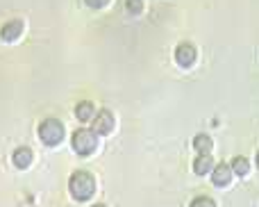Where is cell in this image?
I'll return each instance as SVG.
<instances>
[{
  "label": "cell",
  "mask_w": 259,
  "mask_h": 207,
  "mask_svg": "<svg viewBox=\"0 0 259 207\" xmlns=\"http://www.w3.org/2000/svg\"><path fill=\"white\" fill-rule=\"evenodd\" d=\"M68 189L75 200H89L96 191V178L87 171H75L68 180Z\"/></svg>",
  "instance_id": "cell-1"
},
{
  "label": "cell",
  "mask_w": 259,
  "mask_h": 207,
  "mask_svg": "<svg viewBox=\"0 0 259 207\" xmlns=\"http://www.w3.org/2000/svg\"><path fill=\"white\" fill-rule=\"evenodd\" d=\"M71 144H73V150H75L77 155L87 157V155H91L96 150V146H98V137H96L91 130H75L73 132Z\"/></svg>",
  "instance_id": "cell-2"
},
{
  "label": "cell",
  "mask_w": 259,
  "mask_h": 207,
  "mask_svg": "<svg viewBox=\"0 0 259 207\" xmlns=\"http://www.w3.org/2000/svg\"><path fill=\"white\" fill-rule=\"evenodd\" d=\"M39 137L44 144L57 146L59 141L64 139V123L57 121V118H46V121L39 126Z\"/></svg>",
  "instance_id": "cell-3"
},
{
  "label": "cell",
  "mask_w": 259,
  "mask_h": 207,
  "mask_svg": "<svg viewBox=\"0 0 259 207\" xmlns=\"http://www.w3.org/2000/svg\"><path fill=\"white\" fill-rule=\"evenodd\" d=\"M114 128V114L109 112V109H100L98 114L94 116V135H107V132H112Z\"/></svg>",
  "instance_id": "cell-4"
},
{
  "label": "cell",
  "mask_w": 259,
  "mask_h": 207,
  "mask_svg": "<svg viewBox=\"0 0 259 207\" xmlns=\"http://www.w3.org/2000/svg\"><path fill=\"white\" fill-rule=\"evenodd\" d=\"M175 62L184 68L193 66V62H196V48H193L191 44H180L178 48H175Z\"/></svg>",
  "instance_id": "cell-5"
},
{
  "label": "cell",
  "mask_w": 259,
  "mask_h": 207,
  "mask_svg": "<svg viewBox=\"0 0 259 207\" xmlns=\"http://www.w3.org/2000/svg\"><path fill=\"white\" fill-rule=\"evenodd\" d=\"M232 169H230V164L221 162V164H214V169H211V182H214L216 187H225L230 180H232Z\"/></svg>",
  "instance_id": "cell-6"
},
{
  "label": "cell",
  "mask_w": 259,
  "mask_h": 207,
  "mask_svg": "<svg viewBox=\"0 0 259 207\" xmlns=\"http://www.w3.org/2000/svg\"><path fill=\"white\" fill-rule=\"evenodd\" d=\"M21 32H23V21L16 18V21L5 23L3 30H0V36H3V41H14V39L21 36Z\"/></svg>",
  "instance_id": "cell-7"
},
{
  "label": "cell",
  "mask_w": 259,
  "mask_h": 207,
  "mask_svg": "<svg viewBox=\"0 0 259 207\" xmlns=\"http://www.w3.org/2000/svg\"><path fill=\"white\" fill-rule=\"evenodd\" d=\"M12 162H14V167H18V169H27L32 164V150L30 148H16L12 155Z\"/></svg>",
  "instance_id": "cell-8"
},
{
  "label": "cell",
  "mask_w": 259,
  "mask_h": 207,
  "mask_svg": "<svg viewBox=\"0 0 259 207\" xmlns=\"http://www.w3.org/2000/svg\"><path fill=\"white\" fill-rule=\"evenodd\" d=\"M211 169H214V162H211V155H198V157L193 159V171H196L198 176H205V173H211Z\"/></svg>",
  "instance_id": "cell-9"
},
{
  "label": "cell",
  "mask_w": 259,
  "mask_h": 207,
  "mask_svg": "<svg viewBox=\"0 0 259 207\" xmlns=\"http://www.w3.org/2000/svg\"><path fill=\"white\" fill-rule=\"evenodd\" d=\"M75 116L80 118L82 123L91 121V118L96 116V109H94V103H89V100H82V103H77L75 107Z\"/></svg>",
  "instance_id": "cell-10"
},
{
  "label": "cell",
  "mask_w": 259,
  "mask_h": 207,
  "mask_svg": "<svg viewBox=\"0 0 259 207\" xmlns=\"http://www.w3.org/2000/svg\"><path fill=\"white\" fill-rule=\"evenodd\" d=\"M193 148H196L200 155H209L211 148H214V141H211L207 135H196V139H193Z\"/></svg>",
  "instance_id": "cell-11"
},
{
  "label": "cell",
  "mask_w": 259,
  "mask_h": 207,
  "mask_svg": "<svg viewBox=\"0 0 259 207\" xmlns=\"http://www.w3.org/2000/svg\"><path fill=\"white\" fill-rule=\"evenodd\" d=\"M230 169H232L234 176L243 178L248 171H250V162H248L246 157H234V159H232V164H230Z\"/></svg>",
  "instance_id": "cell-12"
},
{
  "label": "cell",
  "mask_w": 259,
  "mask_h": 207,
  "mask_svg": "<svg viewBox=\"0 0 259 207\" xmlns=\"http://www.w3.org/2000/svg\"><path fill=\"white\" fill-rule=\"evenodd\" d=\"M189 207H216V203L211 198H207V196H198V198L191 200V205Z\"/></svg>",
  "instance_id": "cell-13"
},
{
  "label": "cell",
  "mask_w": 259,
  "mask_h": 207,
  "mask_svg": "<svg viewBox=\"0 0 259 207\" xmlns=\"http://www.w3.org/2000/svg\"><path fill=\"white\" fill-rule=\"evenodd\" d=\"M89 7H94V9H100V7H105V5L109 3V0H84Z\"/></svg>",
  "instance_id": "cell-14"
},
{
  "label": "cell",
  "mask_w": 259,
  "mask_h": 207,
  "mask_svg": "<svg viewBox=\"0 0 259 207\" xmlns=\"http://www.w3.org/2000/svg\"><path fill=\"white\" fill-rule=\"evenodd\" d=\"M127 9L139 12V9H141V0H127Z\"/></svg>",
  "instance_id": "cell-15"
},
{
  "label": "cell",
  "mask_w": 259,
  "mask_h": 207,
  "mask_svg": "<svg viewBox=\"0 0 259 207\" xmlns=\"http://www.w3.org/2000/svg\"><path fill=\"white\" fill-rule=\"evenodd\" d=\"M257 167H259V153H257Z\"/></svg>",
  "instance_id": "cell-16"
},
{
  "label": "cell",
  "mask_w": 259,
  "mask_h": 207,
  "mask_svg": "<svg viewBox=\"0 0 259 207\" xmlns=\"http://www.w3.org/2000/svg\"><path fill=\"white\" fill-rule=\"evenodd\" d=\"M94 207H105V205H94Z\"/></svg>",
  "instance_id": "cell-17"
}]
</instances>
